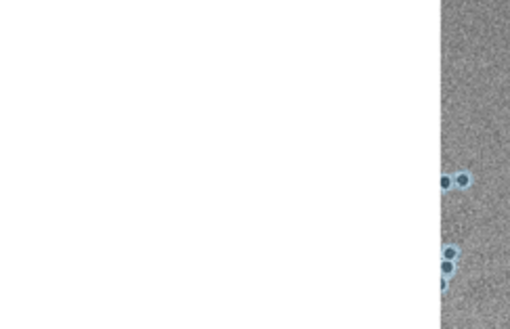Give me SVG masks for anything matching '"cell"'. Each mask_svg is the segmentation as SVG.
<instances>
[{"label":"cell","mask_w":510,"mask_h":329,"mask_svg":"<svg viewBox=\"0 0 510 329\" xmlns=\"http://www.w3.org/2000/svg\"><path fill=\"white\" fill-rule=\"evenodd\" d=\"M453 176V187L455 189H460V191H466V189H470V185H472V174L468 170H458L455 174H451Z\"/></svg>","instance_id":"cell-1"},{"label":"cell","mask_w":510,"mask_h":329,"mask_svg":"<svg viewBox=\"0 0 510 329\" xmlns=\"http://www.w3.org/2000/svg\"><path fill=\"white\" fill-rule=\"evenodd\" d=\"M441 258L443 260H458L460 258V248L458 246H453V244H447V246H443L441 248Z\"/></svg>","instance_id":"cell-2"},{"label":"cell","mask_w":510,"mask_h":329,"mask_svg":"<svg viewBox=\"0 0 510 329\" xmlns=\"http://www.w3.org/2000/svg\"><path fill=\"white\" fill-rule=\"evenodd\" d=\"M441 275L447 277V279H451V277L455 275V262L453 260H441Z\"/></svg>","instance_id":"cell-3"},{"label":"cell","mask_w":510,"mask_h":329,"mask_svg":"<svg viewBox=\"0 0 510 329\" xmlns=\"http://www.w3.org/2000/svg\"><path fill=\"white\" fill-rule=\"evenodd\" d=\"M439 183H441V191H443V193H447V191H451V189H455V187H453V176H451V174H441V181H439Z\"/></svg>","instance_id":"cell-4"},{"label":"cell","mask_w":510,"mask_h":329,"mask_svg":"<svg viewBox=\"0 0 510 329\" xmlns=\"http://www.w3.org/2000/svg\"><path fill=\"white\" fill-rule=\"evenodd\" d=\"M447 289H449V279L441 275V293H445Z\"/></svg>","instance_id":"cell-5"}]
</instances>
